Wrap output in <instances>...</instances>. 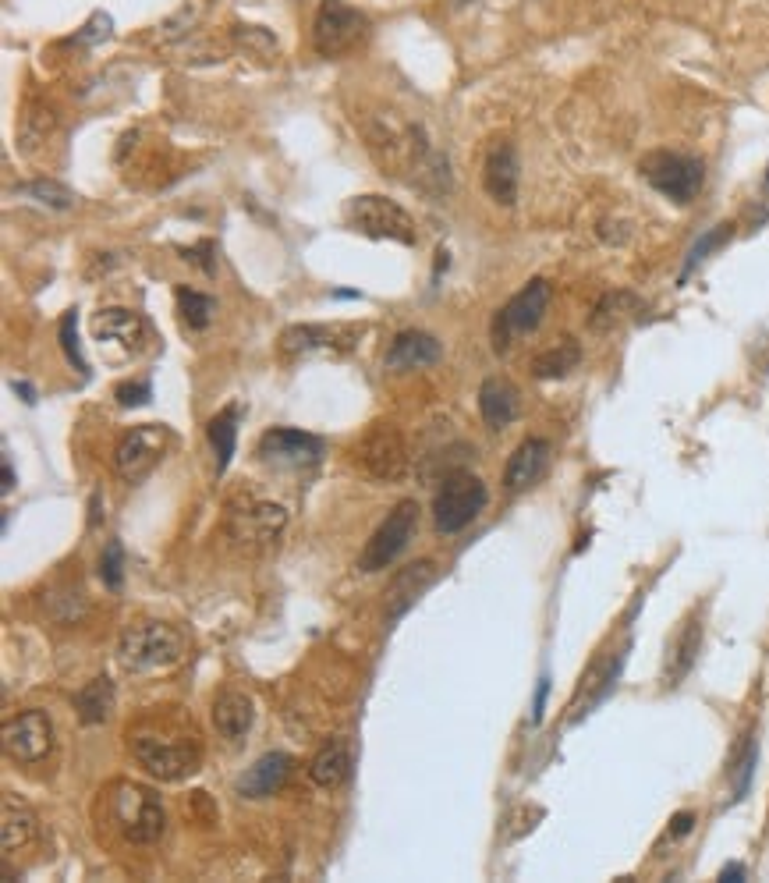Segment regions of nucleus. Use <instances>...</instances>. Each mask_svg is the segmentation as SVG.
<instances>
[{
	"label": "nucleus",
	"mask_w": 769,
	"mask_h": 883,
	"mask_svg": "<svg viewBox=\"0 0 769 883\" xmlns=\"http://www.w3.org/2000/svg\"><path fill=\"white\" fill-rule=\"evenodd\" d=\"M206 252H213V245L210 242H199L195 249H185V259H192V263H199L202 270H206V274H213V263L206 259Z\"/></svg>",
	"instance_id": "nucleus-41"
},
{
	"label": "nucleus",
	"mask_w": 769,
	"mask_h": 883,
	"mask_svg": "<svg viewBox=\"0 0 769 883\" xmlns=\"http://www.w3.org/2000/svg\"><path fill=\"white\" fill-rule=\"evenodd\" d=\"M4 752L22 766H36L54 749V724L43 710H25L4 724Z\"/></svg>",
	"instance_id": "nucleus-13"
},
{
	"label": "nucleus",
	"mask_w": 769,
	"mask_h": 883,
	"mask_svg": "<svg viewBox=\"0 0 769 883\" xmlns=\"http://www.w3.org/2000/svg\"><path fill=\"white\" fill-rule=\"evenodd\" d=\"M415 529H419V504L401 501L387 515V522L373 532V540L366 543V550H362V557H358V568L362 571L390 568V564L404 554V547L415 540Z\"/></svg>",
	"instance_id": "nucleus-11"
},
{
	"label": "nucleus",
	"mask_w": 769,
	"mask_h": 883,
	"mask_svg": "<svg viewBox=\"0 0 769 883\" xmlns=\"http://www.w3.org/2000/svg\"><path fill=\"white\" fill-rule=\"evenodd\" d=\"M128 738H132V756L156 781L174 784L199 770L202 752L195 745V738H188L185 731H174V727H135Z\"/></svg>",
	"instance_id": "nucleus-1"
},
{
	"label": "nucleus",
	"mask_w": 769,
	"mask_h": 883,
	"mask_svg": "<svg viewBox=\"0 0 769 883\" xmlns=\"http://www.w3.org/2000/svg\"><path fill=\"white\" fill-rule=\"evenodd\" d=\"M755 763H759V745H755V738H748L745 749H741V756L734 759V766H731V791H734V802H741V798L748 795V788H752Z\"/></svg>",
	"instance_id": "nucleus-34"
},
{
	"label": "nucleus",
	"mask_w": 769,
	"mask_h": 883,
	"mask_svg": "<svg viewBox=\"0 0 769 883\" xmlns=\"http://www.w3.org/2000/svg\"><path fill=\"white\" fill-rule=\"evenodd\" d=\"M490 501V493H486V483L472 472H451V476L443 479L440 493H436L433 501V518H436V529L443 536H454L461 532L465 525H472L479 518V511L486 508Z\"/></svg>",
	"instance_id": "nucleus-7"
},
{
	"label": "nucleus",
	"mask_w": 769,
	"mask_h": 883,
	"mask_svg": "<svg viewBox=\"0 0 769 883\" xmlns=\"http://www.w3.org/2000/svg\"><path fill=\"white\" fill-rule=\"evenodd\" d=\"M234 36H238L241 47L256 50V54H273V50H277V40H273L263 25H238V29H234Z\"/></svg>",
	"instance_id": "nucleus-38"
},
{
	"label": "nucleus",
	"mask_w": 769,
	"mask_h": 883,
	"mask_svg": "<svg viewBox=\"0 0 769 883\" xmlns=\"http://www.w3.org/2000/svg\"><path fill=\"white\" fill-rule=\"evenodd\" d=\"M110 820L121 837L132 844H156L167 830L164 802L153 788L132 781H117L110 788Z\"/></svg>",
	"instance_id": "nucleus-3"
},
{
	"label": "nucleus",
	"mask_w": 769,
	"mask_h": 883,
	"mask_svg": "<svg viewBox=\"0 0 769 883\" xmlns=\"http://www.w3.org/2000/svg\"><path fill=\"white\" fill-rule=\"evenodd\" d=\"M433 582H436V564L429 561V557L426 561L404 564L394 579H390V589H387V621L404 618Z\"/></svg>",
	"instance_id": "nucleus-18"
},
{
	"label": "nucleus",
	"mask_w": 769,
	"mask_h": 883,
	"mask_svg": "<svg viewBox=\"0 0 769 883\" xmlns=\"http://www.w3.org/2000/svg\"><path fill=\"white\" fill-rule=\"evenodd\" d=\"M259 462L280 465V469H305L323 458V440L302 430H270L256 447Z\"/></svg>",
	"instance_id": "nucleus-15"
},
{
	"label": "nucleus",
	"mask_w": 769,
	"mask_h": 883,
	"mask_svg": "<svg viewBox=\"0 0 769 883\" xmlns=\"http://www.w3.org/2000/svg\"><path fill=\"white\" fill-rule=\"evenodd\" d=\"M731 238H734V224H716L713 231H706V235H702L699 242H695L692 249H688V259H684L681 274H677V284L688 281V277L695 274V266H699L702 259H709V252L723 249V245L731 242Z\"/></svg>",
	"instance_id": "nucleus-31"
},
{
	"label": "nucleus",
	"mask_w": 769,
	"mask_h": 883,
	"mask_svg": "<svg viewBox=\"0 0 769 883\" xmlns=\"http://www.w3.org/2000/svg\"><path fill=\"white\" fill-rule=\"evenodd\" d=\"M546 469H550V440L543 437L521 440L518 451L511 454V462H507L504 469V486L511 493L529 490V486H536L539 479L546 476Z\"/></svg>",
	"instance_id": "nucleus-20"
},
{
	"label": "nucleus",
	"mask_w": 769,
	"mask_h": 883,
	"mask_svg": "<svg viewBox=\"0 0 769 883\" xmlns=\"http://www.w3.org/2000/svg\"><path fill=\"white\" fill-rule=\"evenodd\" d=\"M351 458L376 483H401L408 476V465H412V454H408L401 430L390 426V422H373L366 437L351 447Z\"/></svg>",
	"instance_id": "nucleus-4"
},
{
	"label": "nucleus",
	"mask_w": 769,
	"mask_h": 883,
	"mask_svg": "<svg viewBox=\"0 0 769 883\" xmlns=\"http://www.w3.org/2000/svg\"><path fill=\"white\" fill-rule=\"evenodd\" d=\"M309 777L316 788H341L344 781L351 777V752H348V742H341V738H334V742H327L323 749L312 756L309 763Z\"/></svg>",
	"instance_id": "nucleus-26"
},
{
	"label": "nucleus",
	"mask_w": 769,
	"mask_h": 883,
	"mask_svg": "<svg viewBox=\"0 0 769 883\" xmlns=\"http://www.w3.org/2000/svg\"><path fill=\"white\" fill-rule=\"evenodd\" d=\"M22 192H29V196L36 199V203L54 206V210H68V206L75 203V196H71V188H64L61 181H54V178H36V181H29V185H25Z\"/></svg>",
	"instance_id": "nucleus-35"
},
{
	"label": "nucleus",
	"mask_w": 769,
	"mask_h": 883,
	"mask_svg": "<svg viewBox=\"0 0 769 883\" xmlns=\"http://www.w3.org/2000/svg\"><path fill=\"white\" fill-rule=\"evenodd\" d=\"M15 394H22V401H29V405H32V401H36V394H32L29 383H15Z\"/></svg>",
	"instance_id": "nucleus-46"
},
{
	"label": "nucleus",
	"mask_w": 769,
	"mask_h": 883,
	"mask_svg": "<svg viewBox=\"0 0 769 883\" xmlns=\"http://www.w3.org/2000/svg\"><path fill=\"white\" fill-rule=\"evenodd\" d=\"M167 447H171V433L167 426H156V422H146V426H135L121 437L114 451V469L125 483H142L156 465L164 462Z\"/></svg>",
	"instance_id": "nucleus-10"
},
{
	"label": "nucleus",
	"mask_w": 769,
	"mask_h": 883,
	"mask_svg": "<svg viewBox=\"0 0 769 883\" xmlns=\"http://www.w3.org/2000/svg\"><path fill=\"white\" fill-rule=\"evenodd\" d=\"M628 309H635V298H631L628 291H610V295L599 298V305L592 309L589 327L592 330H614L617 323L628 316Z\"/></svg>",
	"instance_id": "nucleus-32"
},
{
	"label": "nucleus",
	"mask_w": 769,
	"mask_h": 883,
	"mask_svg": "<svg viewBox=\"0 0 769 883\" xmlns=\"http://www.w3.org/2000/svg\"><path fill=\"white\" fill-rule=\"evenodd\" d=\"M546 696H550V678H539V688H536V703H532V720H543L546 713Z\"/></svg>",
	"instance_id": "nucleus-42"
},
{
	"label": "nucleus",
	"mask_w": 769,
	"mask_h": 883,
	"mask_svg": "<svg viewBox=\"0 0 769 883\" xmlns=\"http://www.w3.org/2000/svg\"><path fill=\"white\" fill-rule=\"evenodd\" d=\"M252 720H256V706L238 688H227V692H220L213 699V724H217V731L227 742H238V738L249 735Z\"/></svg>",
	"instance_id": "nucleus-25"
},
{
	"label": "nucleus",
	"mask_w": 769,
	"mask_h": 883,
	"mask_svg": "<svg viewBox=\"0 0 769 883\" xmlns=\"http://www.w3.org/2000/svg\"><path fill=\"white\" fill-rule=\"evenodd\" d=\"M93 334L100 341L121 344L125 352H139L146 341V320L132 309H100L93 316Z\"/></svg>",
	"instance_id": "nucleus-24"
},
{
	"label": "nucleus",
	"mask_w": 769,
	"mask_h": 883,
	"mask_svg": "<svg viewBox=\"0 0 769 883\" xmlns=\"http://www.w3.org/2000/svg\"><path fill=\"white\" fill-rule=\"evenodd\" d=\"M57 128V114L43 103H32L29 110L22 114V125H18V142H22L25 153L39 146V142H47Z\"/></svg>",
	"instance_id": "nucleus-30"
},
{
	"label": "nucleus",
	"mask_w": 769,
	"mask_h": 883,
	"mask_svg": "<svg viewBox=\"0 0 769 883\" xmlns=\"http://www.w3.org/2000/svg\"><path fill=\"white\" fill-rule=\"evenodd\" d=\"M443 359V344L426 330H401L387 348L390 373H408V369H426Z\"/></svg>",
	"instance_id": "nucleus-17"
},
{
	"label": "nucleus",
	"mask_w": 769,
	"mask_h": 883,
	"mask_svg": "<svg viewBox=\"0 0 769 883\" xmlns=\"http://www.w3.org/2000/svg\"><path fill=\"white\" fill-rule=\"evenodd\" d=\"M110 29H114V22H110V15H103V11H96V15L89 18L86 25H82V32H78L75 40H78V43H86V47H93V43L107 40V36H110Z\"/></svg>",
	"instance_id": "nucleus-40"
},
{
	"label": "nucleus",
	"mask_w": 769,
	"mask_h": 883,
	"mask_svg": "<svg viewBox=\"0 0 769 883\" xmlns=\"http://www.w3.org/2000/svg\"><path fill=\"white\" fill-rule=\"evenodd\" d=\"M185 657V635L164 621H135L117 639V664L128 674L167 671Z\"/></svg>",
	"instance_id": "nucleus-2"
},
{
	"label": "nucleus",
	"mask_w": 769,
	"mask_h": 883,
	"mask_svg": "<svg viewBox=\"0 0 769 883\" xmlns=\"http://www.w3.org/2000/svg\"><path fill=\"white\" fill-rule=\"evenodd\" d=\"M550 298H553L550 281L536 277V281L525 284L511 302L500 305L497 316H493V348H497V352H507L518 337L532 334V330L543 323L546 309H550Z\"/></svg>",
	"instance_id": "nucleus-6"
},
{
	"label": "nucleus",
	"mask_w": 769,
	"mask_h": 883,
	"mask_svg": "<svg viewBox=\"0 0 769 883\" xmlns=\"http://www.w3.org/2000/svg\"><path fill=\"white\" fill-rule=\"evenodd\" d=\"M578 362H582V344L575 337H560L557 344H550L546 352H539L532 359V376L536 380H560L571 369H578Z\"/></svg>",
	"instance_id": "nucleus-27"
},
{
	"label": "nucleus",
	"mask_w": 769,
	"mask_h": 883,
	"mask_svg": "<svg viewBox=\"0 0 769 883\" xmlns=\"http://www.w3.org/2000/svg\"><path fill=\"white\" fill-rule=\"evenodd\" d=\"M344 220H348L351 231H358V235H366V238H390V242H401V245L419 242L415 220L408 217V210L397 206L394 199L376 196V192L348 199Z\"/></svg>",
	"instance_id": "nucleus-5"
},
{
	"label": "nucleus",
	"mask_w": 769,
	"mask_h": 883,
	"mask_svg": "<svg viewBox=\"0 0 769 883\" xmlns=\"http://www.w3.org/2000/svg\"><path fill=\"white\" fill-rule=\"evenodd\" d=\"M0 844L4 852H22L39 837V816L32 813V805L22 802L18 795L4 791V802H0Z\"/></svg>",
	"instance_id": "nucleus-22"
},
{
	"label": "nucleus",
	"mask_w": 769,
	"mask_h": 883,
	"mask_svg": "<svg viewBox=\"0 0 769 883\" xmlns=\"http://www.w3.org/2000/svg\"><path fill=\"white\" fill-rule=\"evenodd\" d=\"M699 649H702V621L688 618L681 625V632L674 635V642L667 646V660H663V685L677 688L688 674H692L695 660H699Z\"/></svg>",
	"instance_id": "nucleus-21"
},
{
	"label": "nucleus",
	"mask_w": 769,
	"mask_h": 883,
	"mask_svg": "<svg viewBox=\"0 0 769 883\" xmlns=\"http://www.w3.org/2000/svg\"><path fill=\"white\" fill-rule=\"evenodd\" d=\"M15 490V469H11V462L4 458V493Z\"/></svg>",
	"instance_id": "nucleus-45"
},
{
	"label": "nucleus",
	"mask_w": 769,
	"mask_h": 883,
	"mask_svg": "<svg viewBox=\"0 0 769 883\" xmlns=\"http://www.w3.org/2000/svg\"><path fill=\"white\" fill-rule=\"evenodd\" d=\"M238 405H227L224 412H217L206 426V437H210V447L217 454V476H224L231 469V458H234V447H238Z\"/></svg>",
	"instance_id": "nucleus-28"
},
{
	"label": "nucleus",
	"mask_w": 769,
	"mask_h": 883,
	"mask_svg": "<svg viewBox=\"0 0 769 883\" xmlns=\"http://www.w3.org/2000/svg\"><path fill=\"white\" fill-rule=\"evenodd\" d=\"M642 178L670 203L688 206L706 181V167H702V160L684 157V153H649L642 160Z\"/></svg>",
	"instance_id": "nucleus-9"
},
{
	"label": "nucleus",
	"mask_w": 769,
	"mask_h": 883,
	"mask_svg": "<svg viewBox=\"0 0 769 883\" xmlns=\"http://www.w3.org/2000/svg\"><path fill=\"white\" fill-rule=\"evenodd\" d=\"M117 405L121 408H139L146 405L149 398H153V387H149V380H139V383H121L114 391Z\"/></svg>",
	"instance_id": "nucleus-39"
},
{
	"label": "nucleus",
	"mask_w": 769,
	"mask_h": 883,
	"mask_svg": "<svg viewBox=\"0 0 769 883\" xmlns=\"http://www.w3.org/2000/svg\"><path fill=\"white\" fill-rule=\"evenodd\" d=\"M355 327H327V323H295L280 334V355L288 359H305V355H323V352H348L355 344Z\"/></svg>",
	"instance_id": "nucleus-14"
},
{
	"label": "nucleus",
	"mask_w": 769,
	"mask_h": 883,
	"mask_svg": "<svg viewBox=\"0 0 769 883\" xmlns=\"http://www.w3.org/2000/svg\"><path fill=\"white\" fill-rule=\"evenodd\" d=\"M61 348H64V355H68L71 366L86 376L89 362H86V355H82V344H78V313H75V309H71V313H64V320H61Z\"/></svg>",
	"instance_id": "nucleus-36"
},
{
	"label": "nucleus",
	"mask_w": 769,
	"mask_h": 883,
	"mask_svg": "<svg viewBox=\"0 0 769 883\" xmlns=\"http://www.w3.org/2000/svg\"><path fill=\"white\" fill-rule=\"evenodd\" d=\"M720 880H745V866H741V862H727V866L720 869Z\"/></svg>",
	"instance_id": "nucleus-44"
},
{
	"label": "nucleus",
	"mask_w": 769,
	"mask_h": 883,
	"mask_svg": "<svg viewBox=\"0 0 769 883\" xmlns=\"http://www.w3.org/2000/svg\"><path fill=\"white\" fill-rule=\"evenodd\" d=\"M692 823H695V816H692V813H677L674 820H670V834H674V837H684V834H688V830H692Z\"/></svg>",
	"instance_id": "nucleus-43"
},
{
	"label": "nucleus",
	"mask_w": 769,
	"mask_h": 883,
	"mask_svg": "<svg viewBox=\"0 0 769 883\" xmlns=\"http://www.w3.org/2000/svg\"><path fill=\"white\" fill-rule=\"evenodd\" d=\"M369 36V18L344 0H323L312 25V47L319 57H344Z\"/></svg>",
	"instance_id": "nucleus-8"
},
{
	"label": "nucleus",
	"mask_w": 769,
	"mask_h": 883,
	"mask_svg": "<svg viewBox=\"0 0 769 883\" xmlns=\"http://www.w3.org/2000/svg\"><path fill=\"white\" fill-rule=\"evenodd\" d=\"M291 766H295V759H291L288 752H266V756H259L256 763L238 777V795L241 798L277 795V791L288 784Z\"/></svg>",
	"instance_id": "nucleus-19"
},
{
	"label": "nucleus",
	"mask_w": 769,
	"mask_h": 883,
	"mask_svg": "<svg viewBox=\"0 0 769 883\" xmlns=\"http://www.w3.org/2000/svg\"><path fill=\"white\" fill-rule=\"evenodd\" d=\"M479 412L486 419L490 430H507L521 412V398H518V387L504 376H490V380H482L479 387Z\"/></svg>",
	"instance_id": "nucleus-23"
},
{
	"label": "nucleus",
	"mask_w": 769,
	"mask_h": 883,
	"mask_svg": "<svg viewBox=\"0 0 769 883\" xmlns=\"http://www.w3.org/2000/svg\"><path fill=\"white\" fill-rule=\"evenodd\" d=\"M518 181H521V164L511 142H497L486 153V167H482V185L490 192L493 203L514 206L518 203Z\"/></svg>",
	"instance_id": "nucleus-16"
},
{
	"label": "nucleus",
	"mask_w": 769,
	"mask_h": 883,
	"mask_svg": "<svg viewBox=\"0 0 769 883\" xmlns=\"http://www.w3.org/2000/svg\"><path fill=\"white\" fill-rule=\"evenodd\" d=\"M288 525V511L280 504H245V508H234L231 518H227V532L238 547H245L249 554H259V550H270L273 543L280 540V532Z\"/></svg>",
	"instance_id": "nucleus-12"
},
{
	"label": "nucleus",
	"mask_w": 769,
	"mask_h": 883,
	"mask_svg": "<svg viewBox=\"0 0 769 883\" xmlns=\"http://www.w3.org/2000/svg\"><path fill=\"white\" fill-rule=\"evenodd\" d=\"M75 710L82 717V724H103L110 717V710H114V681L93 678L75 696Z\"/></svg>",
	"instance_id": "nucleus-29"
},
{
	"label": "nucleus",
	"mask_w": 769,
	"mask_h": 883,
	"mask_svg": "<svg viewBox=\"0 0 769 883\" xmlns=\"http://www.w3.org/2000/svg\"><path fill=\"white\" fill-rule=\"evenodd\" d=\"M178 305H181V320L188 323L192 330H206L217 313V302L210 295H202V291L192 288H178Z\"/></svg>",
	"instance_id": "nucleus-33"
},
{
	"label": "nucleus",
	"mask_w": 769,
	"mask_h": 883,
	"mask_svg": "<svg viewBox=\"0 0 769 883\" xmlns=\"http://www.w3.org/2000/svg\"><path fill=\"white\" fill-rule=\"evenodd\" d=\"M100 579L107 589H121V582H125V550H121V543L110 540L107 550H103L100 557Z\"/></svg>",
	"instance_id": "nucleus-37"
}]
</instances>
